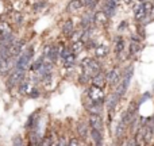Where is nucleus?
<instances>
[{
  "label": "nucleus",
  "mask_w": 154,
  "mask_h": 146,
  "mask_svg": "<svg viewBox=\"0 0 154 146\" xmlns=\"http://www.w3.org/2000/svg\"><path fill=\"white\" fill-rule=\"evenodd\" d=\"M133 73H134L133 67H127V69L125 70L123 77L120 79L119 85H118L116 91H115V92H118L120 95V98H123V96L126 95V92H127L128 87H130V81H131V77H133Z\"/></svg>",
  "instance_id": "f257e3e1"
},
{
  "label": "nucleus",
  "mask_w": 154,
  "mask_h": 146,
  "mask_svg": "<svg viewBox=\"0 0 154 146\" xmlns=\"http://www.w3.org/2000/svg\"><path fill=\"white\" fill-rule=\"evenodd\" d=\"M32 57H34V48H32V46H29L23 53H20L18 56V60H16V62H15V68L26 69Z\"/></svg>",
  "instance_id": "f03ea898"
},
{
  "label": "nucleus",
  "mask_w": 154,
  "mask_h": 146,
  "mask_svg": "<svg viewBox=\"0 0 154 146\" xmlns=\"http://www.w3.org/2000/svg\"><path fill=\"white\" fill-rule=\"evenodd\" d=\"M88 99H89V103L93 104H97V106H101L104 103V92H103V88L100 87H92L88 89Z\"/></svg>",
  "instance_id": "7ed1b4c3"
},
{
  "label": "nucleus",
  "mask_w": 154,
  "mask_h": 146,
  "mask_svg": "<svg viewBox=\"0 0 154 146\" xmlns=\"http://www.w3.org/2000/svg\"><path fill=\"white\" fill-rule=\"evenodd\" d=\"M24 79V69H20V68H14L12 72L10 73V76H8L7 79V88L8 89H11V88L16 87L18 84H20L22 80Z\"/></svg>",
  "instance_id": "20e7f679"
},
{
  "label": "nucleus",
  "mask_w": 154,
  "mask_h": 146,
  "mask_svg": "<svg viewBox=\"0 0 154 146\" xmlns=\"http://www.w3.org/2000/svg\"><path fill=\"white\" fill-rule=\"evenodd\" d=\"M106 79H107V82H109V85H116L118 82L120 81V69L119 67H114L108 73L106 74Z\"/></svg>",
  "instance_id": "39448f33"
},
{
  "label": "nucleus",
  "mask_w": 154,
  "mask_h": 146,
  "mask_svg": "<svg viewBox=\"0 0 154 146\" xmlns=\"http://www.w3.org/2000/svg\"><path fill=\"white\" fill-rule=\"evenodd\" d=\"M89 126H91V129H96V130L103 131V119H101L100 114L89 115Z\"/></svg>",
  "instance_id": "423d86ee"
},
{
  "label": "nucleus",
  "mask_w": 154,
  "mask_h": 146,
  "mask_svg": "<svg viewBox=\"0 0 154 146\" xmlns=\"http://www.w3.org/2000/svg\"><path fill=\"white\" fill-rule=\"evenodd\" d=\"M120 100V95L118 92H114L109 95V98L107 99V111L109 112V114H112L115 110V107L118 106V101Z\"/></svg>",
  "instance_id": "0eeeda50"
},
{
  "label": "nucleus",
  "mask_w": 154,
  "mask_h": 146,
  "mask_svg": "<svg viewBox=\"0 0 154 146\" xmlns=\"http://www.w3.org/2000/svg\"><path fill=\"white\" fill-rule=\"evenodd\" d=\"M23 46H24V42L22 39H15V42L11 45L10 48V56L11 57H18L19 54L22 53L23 50Z\"/></svg>",
  "instance_id": "6e6552de"
},
{
  "label": "nucleus",
  "mask_w": 154,
  "mask_h": 146,
  "mask_svg": "<svg viewBox=\"0 0 154 146\" xmlns=\"http://www.w3.org/2000/svg\"><path fill=\"white\" fill-rule=\"evenodd\" d=\"M109 22V18L106 15V12H104L103 10L101 11H97V12H95V24L96 26H107Z\"/></svg>",
  "instance_id": "1a4fd4ad"
},
{
  "label": "nucleus",
  "mask_w": 154,
  "mask_h": 146,
  "mask_svg": "<svg viewBox=\"0 0 154 146\" xmlns=\"http://www.w3.org/2000/svg\"><path fill=\"white\" fill-rule=\"evenodd\" d=\"M91 81H92V85H95V87H100V88H103V87H104V84L107 82L106 74H104L103 72H97L96 74H93V76H92Z\"/></svg>",
  "instance_id": "9d476101"
},
{
  "label": "nucleus",
  "mask_w": 154,
  "mask_h": 146,
  "mask_svg": "<svg viewBox=\"0 0 154 146\" xmlns=\"http://www.w3.org/2000/svg\"><path fill=\"white\" fill-rule=\"evenodd\" d=\"M134 12H135V19L138 22H141L147 14L146 7H145V3H138V4L134 5Z\"/></svg>",
  "instance_id": "9b49d317"
},
{
  "label": "nucleus",
  "mask_w": 154,
  "mask_h": 146,
  "mask_svg": "<svg viewBox=\"0 0 154 146\" xmlns=\"http://www.w3.org/2000/svg\"><path fill=\"white\" fill-rule=\"evenodd\" d=\"M123 50H125V39L122 35H118V37H115L114 41V51L116 56H119Z\"/></svg>",
  "instance_id": "f8f14e48"
},
{
  "label": "nucleus",
  "mask_w": 154,
  "mask_h": 146,
  "mask_svg": "<svg viewBox=\"0 0 154 146\" xmlns=\"http://www.w3.org/2000/svg\"><path fill=\"white\" fill-rule=\"evenodd\" d=\"M82 7H84V4H82L81 0H70L66 10L72 14H76V12H79V11H81Z\"/></svg>",
  "instance_id": "ddd939ff"
},
{
  "label": "nucleus",
  "mask_w": 154,
  "mask_h": 146,
  "mask_svg": "<svg viewBox=\"0 0 154 146\" xmlns=\"http://www.w3.org/2000/svg\"><path fill=\"white\" fill-rule=\"evenodd\" d=\"M91 135L93 138L96 146H101L103 145V133L100 130H96V129H91Z\"/></svg>",
  "instance_id": "4468645a"
},
{
  "label": "nucleus",
  "mask_w": 154,
  "mask_h": 146,
  "mask_svg": "<svg viewBox=\"0 0 154 146\" xmlns=\"http://www.w3.org/2000/svg\"><path fill=\"white\" fill-rule=\"evenodd\" d=\"M32 89H34V85L31 84V81L29 79L24 77L20 82V93H30Z\"/></svg>",
  "instance_id": "2eb2a0df"
},
{
  "label": "nucleus",
  "mask_w": 154,
  "mask_h": 146,
  "mask_svg": "<svg viewBox=\"0 0 154 146\" xmlns=\"http://www.w3.org/2000/svg\"><path fill=\"white\" fill-rule=\"evenodd\" d=\"M108 54V48L106 45H96L95 48V56L97 58H104Z\"/></svg>",
  "instance_id": "dca6fc26"
},
{
  "label": "nucleus",
  "mask_w": 154,
  "mask_h": 146,
  "mask_svg": "<svg viewBox=\"0 0 154 146\" xmlns=\"http://www.w3.org/2000/svg\"><path fill=\"white\" fill-rule=\"evenodd\" d=\"M85 49V43L82 42L81 39L80 41H76V42H73L72 43V46H70V50H72V53L73 54H79V53H81L82 50Z\"/></svg>",
  "instance_id": "f3484780"
},
{
  "label": "nucleus",
  "mask_w": 154,
  "mask_h": 146,
  "mask_svg": "<svg viewBox=\"0 0 154 146\" xmlns=\"http://www.w3.org/2000/svg\"><path fill=\"white\" fill-rule=\"evenodd\" d=\"M73 31H75V24H73V22L70 20V19H68V20L64 23V26H62V33L69 37Z\"/></svg>",
  "instance_id": "a211bd4d"
},
{
  "label": "nucleus",
  "mask_w": 154,
  "mask_h": 146,
  "mask_svg": "<svg viewBox=\"0 0 154 146\" xmlns=\"http://www.w3.org/2000/svg\"><path fill=\"white\" fill-rule=\"evenodd\" d=\"M45 60H46V58H45L43 56L39 57V58H37V60H35V61L31 64V68H30V69L34 70V72H38V70L42 68V65H43V62H45Z\"/></svg>",
  "instance_id": "6ab92c4d"
},
{
  "label": "nucleus",
  "mask_w": 154,
  "mask_h": 146,
  "mask_svg": "<svg viewBox=\"0 0 154 146\" xmlns=\"http://www.w3.org/2000/svg\"><path fill=\"white\" fill-rule=\"evenodd\" d=\"M81 2L84 4V7H87L88 10H93L100 3V0H81Z\"/></svg>",
  "instance_id": "aec40b11"
},
{
  "label": "nucleus",
  "mask_w": 154,
  "mask_h": 146,
  "mask_svg": "<svg viewBox=\"0 0 154 146\" xmlns=\"http://www.w3.org/2000/svg\"><path fill=\"white\" fill-rule=\"evenodd\" d=\"M141 49H142L141 43H139V42H135V41H131V43H130V54L138 53Z\"/></svg>",
  "instance_id": "412c9836"
},
{
  "label": "nucleus",
  "mask_w": 154,
  "mask_h": 146,
  "mask_svg": "<svg viewBox=\"0 0 154 146\" xmlns=\"http://www.w3.org/2000/svg\"><path fill=\"white\" fill-rule=\"evenodd\" d=\"M138 108H139V103H133V104H130V107H128L127 112L130 114V116H131V118H133L134 115H135V112L138 111Z\"/></svg>",
  "instance_id": "4be33fe9"
},
{
  "label": "nucleus",
  "mask_w": 154,
  "mask_h": 146,
  "mask_svg": "<svg viewBox=\"0 0 154 146\" xmlns=\"http://www.w3.org/2000/svg\"><path fill=\"white\" fill-rule=\"evenodd\" d=\"M46 0H41V2H38V3H34V5H32V8H34V11H41L42 8H45L46 7Z\"/></svg>",
  "instance_id": "5701e85b"
},
{
  "label": "nucleus",
  "mask_w": 154,
  "mask_h": 146,
  "mask_svg": "<svg viewBox=\"0 0 154 146\" xmlns=\"http://www.w3.org/2000/svg\"><path fill=\"white\" fill-rule=\"evenodd\" d=\"M12 146H24L23 139H22L20 137H15V138L12 139Z\"/></svg>",
  "instance_id": "b1692460"
},
{
  "label": "nucleus",
  "mask_w": 154,
  "mask_h": 146,
  "mask_svg": "<svg viewBox=\"0 0 154 146\" xmlns=\"http://www.w3.org/2000/svg\"><path fill=\"white\" fill-rule=\"evenodd\" d=\"M53 139H51V137H46L45 138V141L42 142V145L41 146H53Z\"/></svg>",
  "instance_id": "393cba45"
},
{
  "label": "nucleus",
  "mask_w": 154,
  "mask_h": 146,
  "mask_svg": "<svg viewBox=\"0 0 154 146\" xmlns=\"http://www.w3.org/2000/svg\"><path fill=\"white\" fill-rule=\"evenodd\" d=\"M79 131H80V135L84 137L85 135V131H87V127H85V125H80L79 126Z\"/></svg>",
  "instance_id": "a878e982"
},
{
  "label": "nucleus",
  "mask_w": 154,
  "mask_h": 146,
  "mask_svg": "<svg viewBox=\"0 0 154 146\" xmlns=\"http://www.w3.org/2000/svg\"><path fill=\"white\" fill-rule=\"evenodd\" d=\"M68 146H80V144H79V141H77L76 138H72L69 141V145H68Z\"/></svg>",
  "instance_id": "bb28decb"
},
{
  "label": "nucleus",
  "mask_w": 154,
  "mask_h": 146,
  "mask_svg": "<svg viewBox=\"0 0 154 146\" xmlns=\"http://www.w3.org/2000/svg\"><path fill=\"white\" fill-rule=\"evenodd\" d=\"M126 146H138V145H137L135 138H134V139H130V141L127 142V145H126Z\"/></svg>",
  "instance_id": "cd10ccee"
},
{
  "label": "nucleus",
  "mask_w": 154,
  "mask_h": 146,
  "mask_svg": "<svg viewBox=\"0 0 154 146\" xmlns=\"http://www.w3.org/2000/svg\"><path fill=\"white\" fill-rule=\"evenodd\" d=\"M126 27H127V22H122V23H120V26H119V30H123V29H126Z\"/></svg>",
  "instance_id": "c85d7f7f"
},
{
  "label": "nucleus",
  "mask_w": 154,
  "mask_h": 146,
  "mask_svg": "<svg viewBox=\"0 0 154 146\" xmlns=\"http://www.w3.org/2000/svg\"><path fill=\"white\" fill-rule=\"evenodd\" d=\"M123 2H125L126 4H131V3H133V0H123Z\"/></svg>",
  "instance_id": "c756f323"
},
{
  "label": "nucleus",
  "mask_w": 154,
  "mask_h": 146,
  "mask_svg": "<svg viewBox=\"0 0 154 146\" xmlns=\"http://www.w3.org/2000/svg\"><path fill=\"white\" fill-rule=\"evenodd\" d=\"M153 125H154V118H153Z\"/></svg>",
  "instance_id": "7c9ffc66"
}]
</instances>
